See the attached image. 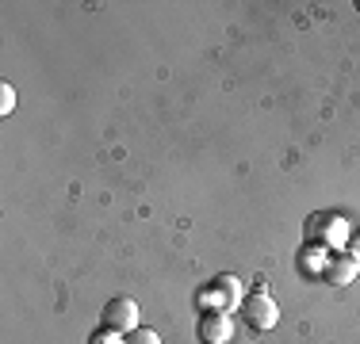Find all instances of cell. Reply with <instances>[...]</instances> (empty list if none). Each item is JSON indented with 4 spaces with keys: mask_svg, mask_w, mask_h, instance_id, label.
Masks as SVG:
<instances>
[{
    "mask_svg": "<svg viewBox=\"0 0 360 344\" xmlns=\"http://www.w3.org/2000/svg\"><path fill=\"white\" fill-rule=\"evenodd\" d=\"M356 8H360V0H356Z\"/></svg>",
    "mask_w": 360,
    "mask_h": 344,
    "instance_id": "obj_8",
    "label": "cell"
},
{
    "mask_svg": "<svg viewBox=\"0 0 360 344\" xmlns=\"http://www.w3.org/2000/svg\"><path fill=\"white\" fill-rule=\"evenodd\" d=\"M127 344H161V337L153 329H131V337H127Z\"/></svg>",
    "mask_w": 360,
    "mask_h": 344,
    "instance_id": "obj_6",
    "label": "cell"
},
{
    "mask_svg": "<svg viewBox=\"0 0 360 344\" xmlns=\"http://www.w3.org/2000/svg\"><path fill=\"white\" fill-rule=\"evenodd\" d=\"M242 317H245V325H250V329L264 333V329H272V325L280 322V310H276V303H272L264 291H257V295H250L242 303Z\"/></svg>",
    "mask_w": 360,
    "mask_h": 344,
    "instance_id": "obj_1",
    "label": "cell"
},
{
    "mask_svg": "<svg viewBox=\"0 0 360 344\" xmlns=\"http://www.w3.org/2000/svg\"><path fill=\"white\" fill-rule=\"evenodd\" d=\"M230 314L226 310H215V314H203V322H200V337L203 344H226L230 340Z\"/></svg>",
    "mask_w": 360,
    "mask_h": 344,
    "instance_id": "obj_5",
    "label": "cell"
},
{
    "mask_svg": "<svg viewBox=\"0 0 360 344\" xmlns=\"http://www.w3.org/2000/svg\"><path fill=\"white\" fill-rule=\"evenodd\" d=\"M12 107H15V92H12V84H0V111L8 115Z\"/></svg>",
    "mask_w": 360,
    "mask_h": 344,
    "instance_id": "obj_7",
    "label": "cell"
},
{
    "mask_svg": "<svg viewBox=\"0 0 360 344\" xmlns=\"http://www.w3.org/2000/svg\"><path fill=\"white\" fill-rule=\"evenodd\" d=\"M238 298H242V279H234V275H219V279L211 283V291L203 295V303H211L219 310H234Z\"/></svg>",
    "mask_w": 360,
    "mask_h": 344,
    "instance_id": "obj_4",
    "label": "cell"
},
{
    "mask_svg": "<svg viewBox=\"0 0 360 344\" xmlns=\"http://www.w3.org/2000/svg\"><path fill=\"white\" fill-rule=\"evenodd\" d=\"M104 325L115 333L123 329H139V306H134V298H111L104 306Z\"/></svg>",
    "mask_w": 360,
    "mask_h": 344,
    "instance_id": "obj_3",
    "label": "cell"
},
{
    "mask_svg": "<svg viewBox=\"0 0 360 344\" xmlns=\"http://www.w3.org/2000/svg\"><path fill=\"white\" fill-rule=\"evenodd\" d=\"M360 275V260L353 253H333L326 256V268H322V279L330 283V287H345V283H353Z\"/></svg>",
    "mask_w": 360,
    "mask_h": 344,
    "instance_id": "obj_2",
    "label": "cell"
}]
</instances>
